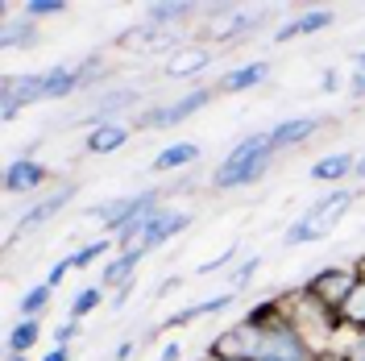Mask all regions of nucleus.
<instances>
[{
    "label": "nucleus",
    "instance_id": "b1692460",
    "mask_svg": "<svg viewBox=\"0 0 365 361\" xmlns=\"http://www.w3.org/2000/svg\"><path fill=\"white\" fill-rule=\"evenodd\" d=\"M137 100H141V91H133V88H116V91H104V96L96 100V113H100V116H108V121H113V113H116V108H133Z\"/></svg>",
    "mask_w": 365,
    "mask_h": 361
},
{
    "label": "nucleus",
    "instance_id": "f3484780",
    "mask_svg": "<svg viewBox=\"0 0 365 361\" xmlns=\"http://www.w3.org/2000/svg\"><path fill=\"white\" fill-rule=\"evenodd\" d=\"M120 146H129V125L120 121H104L88 133V154H116Z\"/></svg>",
    "mask_w": 365,
    "mask_h": 361
},
{
    "label": "nucleus",
    "instance_id": "7ed1b4c3",
    "mask_svg": "<svg viewBox=\"0 0 365 361\" xmlns=\"http://www.w3.org/2000/svg\"><path fill=\"white\" fill-rule=\"evenodd\" d=\"M216 91H220V88H191V91H182L179 100H170V104H162V108L141 113V116H137V129H170V125H182L191 113L207 108V104L216 100Z\"/></svg>",
    "mask_w": 365,
    "mask_h": 361
},
{
    "label": "nucleus",
    "instance_id": "a211bd4d",
    "mask_svg": "<svg viewBox=\"0 0 365 361\" xmlns=\"http://www.w3.org/2000/svg\"><path fill=\"white\" fill-rule=\"evenodd\" d=\"M0 46L4 50H34L38 46V21L29 17H9L0 29Z\"/></svg>",
    "mask_w": 365,
    "mask_h": 361
},
{
    "label": "nucleus",
    "instance_id": "bb28decb",
    "mask_svg": "<svg viewBox=\"0 0 365 361\" xmlns=\"http://www.w3.org/2000/svg\"><path fill=\"white\" fill-rule=\"evenodd\" d=\"M100 303H104V287H83V291L71 299V312H67V316L71 320H83V316H91Z\"/></svg>",
    "mask_w": 365,
    "mask_h": 361
},
{
    "label": "nucleus",
    "instance_id": "473e14b6",
    "mask_svg": "<svg viewBox=\"0 0 365 361\" xmlns=\"http://www.w3.org/2000/svg\"><path fill=\"white\" fill-rule=\"evenodd\" d=\"M129 295H133V283H125V287H116V291H113V299H108V307H113V312H120V307L129 303Z\"/></svg>",
    "mask_w": 365,
    "mask_h": 361
},
{
    "label": "nucleus",
    "instance_id": "ea45409f",
    "mask_svg": "<svg viewBox=\"0 0 365 361\" xmlns=\"http://www.w3.org/2000/svg\"><path fill=\"white\" fill-rule=\"evenodd\" d=\"M353 63H357V71H365V50H353Z\"/></svg>",
    "mask_w": 365,
    "mask_h": 361
},
{
    "label": "nucleus",
    "instance_id": "6e6552de",
    "mask_svg": "<svg viewBox=\"0 0 365 361\" xmlns=\"http://www.w3.org/2000/svg\"><path fill=\"white\" fill-rule=\"evenodd\" d=\"M187 228H191V212H182V208H162V203H158L137 245L150 253V249H158V245H166V241H175V237H179V233H187Z\"/></svg>",
    "mask_w": 365,
    "mask_h": 361
},
{
    "label": "nucleus",
    "instance_id": "39448f33",
    "mask_svg": "<svg viewBox=\"0 0 365 361\" xmlns=\"http://www.w3.org/2000/svg\"><path fill=\"white\" fill-rule=\"evenodd\" d=\"M38 100H46L42 96V71H34V75H9V79L0 83V108H4V121H17L21 108L38 104Z\"/></svg>",
    "mask_w": 365,
    "mask_h": 361
},
{
    "label": "nucleus",
    "instance_id": "4be33fe9",
    "mask_svg": "<svg viewBox=\"0 0 365 361\" xmlns=\"http://www.w3.org/2000/svg\"><path fill=\"white\" fill-rule=\"evenodd\" d=\"M191 13H195V4H187V0L145 4V25H154V29H166V25H175V21H187Z\"/></svg>",
    "mask_w": 365,
    "mask_h": 361
},
{
    "label": "nucleus",
    "instance_id": "f8f14e48",
    "mask_svg": "<svg viewBox=\"0 0 365 361\" xmlns=\"http://www.w3.org/2000/svg\"><path fill=\"white\" fill-rule=\"evenodd\" d=\"M332 9H307V13H299L291 21H282L274 29V42H291V38H307V34H319V29H328L332 25Z\"/></svg>",
    "mask_w": 365,
    "mask_h": 361
},
{
    "label": "nucleus",
    "instance_id": "9d476101",
    "mask_svg": "<svg viewBox=\"0 0 365 361\" xmlns=\"http://www.w3.org/2000/svg\"><path fill=\"white\" fill-rule=\"evenodd\" d=\"M324 129V116H287V121H278L270 129V146L274 154L278 150H291V146H303L312 133H319Z\"/></svg>",
    "mask_w": 365,
    "mask_h": 361
},
{
    "label": "nucleus",
    "instance_id": "423d86ee",
    "mask_svg": "<svg viewBox=\"0 0 365 361\" xmlns=\"http://www.w3.org/2000/svg\"><path fill=\"white\" fill-rule=\"evenodd\" d=\"M266 9H216V17L207 21V29L225 42H237V38H250L266 25Z\"/></svg>",
    "mask_w": 365,
    "mask_h": 361
},
{
    "label": "nucleus",
    "instance_id": "c03bdc74",
    "mask_svg": "<svg viewBox=\"0 0 365 361\" xmlns=\"http://www.w3.org/2000/svg\"><path fill=\"white\" fill-rule=\"evenodd\" d=\"M9 361H29V357H9Z\"/></svg>",
    "mask_w": 365,
    "mask_h": 361
},
{
    "label": "nucleus",
    "instance_id": "a878e982",
    "mask_svg": "<svg viewBox=\"0 0 365 361\" xmlns=\"http://www.w3.org/2000/svg\"><path fill=\"white\" fill-rule=\"evenodd\" d=\"M50 299H54V291H50L46 283L29 287V291H25V299H21V316H25V320H38L46 307H50Z\"/></svg>",
    "mask_w": 365,
    "mask_h": 361
},
{
    "label": "nucleus",
    "instance_id": "20e7f679",
    "mask_svg": "<svg viewBox=\"0 0 365 361\" xmlns=\"http://www.w3.org/2000/svg\"><path fill=\"white\" fill-rule=\"evenodd\" d=\"M361 283V270L357 266H324V270H316L303 287H307V295L312 299H319L324 307H332V312H341V303L353 295V287Z\"/></svg>",
    "mask_w": 365,
    "mask_h": 361
},
{
    "label": "nucleus",
    "instance_id": "f03ea898",
    "mask_svg": "<svg viewBox=\"0 0 365 361\" xmlns=\"http://www.w3.org/2000/svg\"><path fill=\"white\" fill-rule=\"evenodd\" d=\"M357 200V191H349V187H336V191H328L324 200H316L307 212H299V220H291L287 228V245H307V241H324L336 220L344 216V208H353Z\"/></svg>",
    "mask_w": 365,
    "mask_h": 361
},
{
    "label": "nucleus",
    "instance_id": "f704fd0d",
    "mask_svg": "<svg viewBox=\"0 0 365 361\" xmlns=\"http://www.w3.org/2000/svg\"><path fill=\"white\" fill-rule=\"evenodd\" d=\"M349 91H353V100H365V71H357V75L349 79Z\"/></svg>",
    "mask_w": 365,
    "mask_h": 361
},
{
    "label": "nucleus",
    "instance_id": "0eeeda50",
    "mask_svg": "<svg viewBox=\"0 0 365 361\" xmlns=\"http://www.w3.org/2000/svg\"><path fill=\"white\" fill-rule=\"evenodd\" d=\"M75 191H79V183H63L58 191L42 195V200H38V203H34V208H29V212L21 216V220H17V228L9 233V241H17L21 233H34V228L50 225V220H54V216H58V212H63V208H67V203L75 200Z\"/></svg>",
    "mask_w": 365,
    "mask_h": 361
},
{
    "label": "nucleus",
    "instance_id": "58836bf2",
    "mask_svg": "<svg viewBox=\"0 0 365 361\" xmlns=\"http://www.w3.org/2000/svg\"><path fill=\"white\" fill-rule=\"evenodd\" d=\"M182 287V278H166V283H158V295H170V291H179Z\"/></svg>",
    "mask_w": 365,
    "mask_h": 361
},
{
    "label": "nucleus",
    "instance_id": "c85d7f7f",
    "mask_svg": "<svg viewBox=\"0 0 365 361\" xmlns=\"http://www.w3.org/2000/svg\"><path fill=\"white\" fill-rule=\"evenodd\" d=\"M257 270H262V258L253 253V258H245V262H241L237 270L228 274V291L237 295V291H241V287H250V278H253V274H257Z\"/></svg>",
    "mask_w": 365,
    "mask_h": 361
},
{
    "label": "nucleus",
    "instance_id": "e433bc0d",
    "mask_svg": "<svg viewBox=\"0 0 365 361\" xmlns=\"http://www.w3.org/2000/svg\"><path fill=\"white\" fill-rule=\"evenodd\" d=\"M137 353V340H120V345H116V361H129Z\"/></svg>",
    "mask_w": 365,
    "mask_h": 361
},
{
    "label": "nucleus",
    "instance_id": "79ce46f5",
    "mask_svg": "<svg viewBox=\"0 0 365 361\" xmlns=\"http://www.w3.org/2000/svg\"><path fill=\"white\" fill-rule=\"evenodd\" d=\"M319 361H344V357H336V353H324V357H319Z\"/></svg>",
    "mask_w": 365,
    "mask_h": 361
},
{
    "label": "nucleus",
    "instance_id": "ddd939ff",
    "mask_svg": "<svg viewBox=\"0 0 365 361\" xmlns=\"http://www.w3.org/2000/svg\"><path fill=\"white\" fill-rule=\"evenodd\" d=\"M225 307H232V291H220V295H212V299H200V303L182 307L170 320H162V328H187V324H195V320H204V316H216Z\"/></svg>",
    "mask_w": 365,
    "mask_h": 361
},
{
    "label": "nucleus",
    "instance_id": "4468645a",
    "mask_svg": "<svg viewBox=\"0 0 365 361\" xmlns=\"http://www.w3.org/2000/svg\"><path fill=\"white\" fill-rule=\"evenodd\" d=\"M75 91H83L75 63H71V67L58 63V67L42 71V96H46V100H67V96H75Z\"/></svg>",
    "mask_w": 365,
    "mask_h": 361
},
{
    "label": "nucleus",
    "instance_id": "9b49d317",
    "mask_svg": "<svg viewBox=\"0 0 365 361\" xmlns=\"http://www.w3.org/2000/svg\"><path fill=\"white\" fill-rule=\"evenodd\" d=\"M145 258V249L133 245V249H116L113 258L104 262V270H100V278H96V287H104V291H116V287H125V283H133V270L137 262Z\"/></svg>",
    "mask_w": 365,
    "mask_h": 361
},
{
    "label": "nucleus",
    "instance_id": "2eb2a0df",
    "mask_svg": "<svg viewBox=\"0 0 365 361\" xmlns=\"http://www.w3.org/2000/svg\"><path fill=\"white\" fill-rule=\"evenodd\" d=\"M270 79V63L266 59H257V63H245V67H232L220 79V91H228V96H237V91H250L257 88V83H266Z\"/></svg>",
    "mask_w": 365,
    "mask_h": 361
},
{
    "label": "nucleus",
    "instance_id": "37998d69",
    "mask_svg": "<svg viewBox=\"0 0 365 361\" xmlns=\"http://www.w3.org/2000/svg\"><path fill=\"white\" fill-rule=\"evenodd\" d=\"M200 361H220V357H216V353H204V357H200Z\"/></svg>",
    "mask_w": 365,
    "mask_h": 361
},
{
    "label": "nucleus",
    "instance_id": "a19ab883",
    "mask_svg": "<svg viewBox=\"0 0 365 361\" xmlns=\"http://www.w3.org/2000/svg\"><path fill=\"white\" fill-rule=\"evenodd\" d=\"M353 175H357V179H365V154L357 158V171H353Z\"/></svg>",
    "mask_w": 365,
    "mask_h": 361
},
{
    "label": "nucleus",
    "instance_id": "72a5a7b5",
    "mask_svg": "<svg viewBox=\"0 0 365 361\" xmlns=\"http://www.w3.org/2000/svg\"><path fill=\"white\" fill-rule=\"evenodd\" d=\"M319 88H324V91H336V88H341V71L328 67V71H324V79H319Z\"/></svg>",
    "mask_w": 365,
    "mask_h": 361
},
{
    "label": "nucleus",
    "instance_id": "6ab92c4d",
    "mask_svg": "<svg viewBox=\"0 0 365 361\" xmlns=\"http://www.w3.org/2000/svg\"><path fill=\"white\" fill-rule=\"evenodd\" d=\"M357 171V158L353 154H324L319 162H312V179L316 183H341V179H349Z\"/></svg>",
    "mask_w": 365,
    "mask_h": 361
},
{
    "label": "nucleus",
    "instance_id": "4c0bfd02",
    "mask_svg": "<svg viewBox=\"0 0 365 361\" xmlns=\"http://www.w3.org/2000/svg\"><path fill=\"white\" fill-rule=\"evenodd\" d=\"M42 361H71V349H67V345H54V349H50Z\"/></svg>",
    "mask_w": 365,
    "mask_h": 361
},
{
    "label": "nucleus",
    "instance_id": "412c9836",
    "mask_svg": "<svg viewBox=\"0 0 365 361\" xmlns=\"http://www.w3.org/2000/svg\"><path fill=\"white\" fill-rule=\"evenodd\" d=\"M38 340H42V324H38V320H21V324L9 328L4 353H9V357H29V349H34Z\"/></svg>",
    "mask_w": 365,
    "mask_h": 361
},
{
    "label": "nucleus",
    "instance_id": "aec40b11",
    "mask_svg": "<svg viewBox=\"0 0 365 361\" xmlns=\"http://www.w3.org/2000/svg\"><path fill=\"white\" fill-rule=\"evenodd\" d=\"M195 158H200V146L195 141H175V146H162L150 166L162 175V171H182V166H191Z\"/></svg>",
    "mask_w": 365,
    "mask_h": 361
},
{
    "label": "nucleus",
    "instance_id": "dca6fc26",
    "mask_svg": "<svg viewBox=\"0 0 365 361\" xmlns=\"http://www.w3.org/2000/svg\"><path fill=\"white\" fill-rule=\"evenodd\" d=\"M207 63H212V50H207V46H175V59L166 63V75H170V79L200 75Z\"/></svg>",
    "mask_w": 365,
    "mask_h": 361
},
{
    "label": "nucleus",
    "instance_id": "cd10ccee",
    "mask_svg": "<svg viewBox=\"0 0 365 361\" xmlns=\"http://www.w3.org/2000/svg\"><path fill=\"white\" fill-rule=\"evenodd\" d=\"M58 13H67V0H25L21 4V17H29V21H46Z\"/></svg>",
    "mask_w": 365,
    "mask_h": 361
},
{
    "label": "nucleus",
    "instance_id": "1a4fd4ad",
    "mask_svg": "<svg viewBox=\"0 0 365 361\" xmlns=\"http://www.w3.org/2000/svg\"><path fill=\"white\" fill-rule=\"evenodd\" d=\"M50 179V171H46L38 158H13L9 166H4V191L9 195H25V191H38L42 183Z\"/></svg>",
    "mask_w": 365,
    "mask_h": 361
},
{
    "label": "nucleus",
    "instance_id": "5701e85b",
    "mask_svg": "<svg viewBox=\"0 0 365 361\" xmlns=\"http://www.w3.org/2000/svg\"><path fill=\"white\" fill-rule=\"evenodd\" d=\"M341 328H353V332H365V266H361V283L353 287V295L341 303Z\"/></svg>",
    "mask_w": 365,
    "mask_h": 361
},
{
    "label": "nucleus",
    "instance_id": "f257e3e1",
    "mask_svg": "<svg viewBox=\"0 0 365 361\" xmlns=\"http://www.w3.org/2000/svg\"><path fill=\"white\" fill-rule=\"evenodd\" d=\"M270 162H274L270 129L241 137V141L228 150V158L212 171V191H237V187H250V183H257L266 171H270Z\"/></svg>",
    "mask_w": 365,
    "mask_h": 361
},
{
    "label": "nucleus",
    "instance_id": "2f4dec72",
    "mask_svg": "<svg viewBox=\"0 0 365 361\" xmlns=\"http://www.w3.org/2000/svg\"><path fill=\"white\" fill-rule=\"evenodd\" d=\"M75 337H79V320H67V324L54 328V345H71Z\"/></svg>",
    "mask_w": 365,
    "mask_h": 361
},
{
    "label": "nucleus",
    "instance_id": "c9c22d12",
    "mask_svg": "<svg viewBox=\"0 0 365 361\" xmlns=\"http://www.w3.org/2000/svg\"><path fill=\"white\" fill-rule=\"evenodd\" d=\"M182 357V345H175V340H170V345H162V353L154 361H179Z\"/></svg>",
    "mask_w": 365,
    "mask_h": 361
},
{
    "label": "nucleus",
    "instance_id": "393cba45",
    "mask_svg": "<svg viewBox=\"0 0 365 361\" xmlns=\"http://www.w3.org/2000/svg\"><path fill=\"white\" fill-rule=\"evenodd\" d=\"M113 249H116V237H96V241H88L83 249H75V253H71V262H75V270H83V266H91V262L108 258Z\"/></svg>",
    "mask_w": 365,
    "mask_h": 361
},
{
    "label": "nucleus",
    "instance_id": "c756f323",
    "mask_svg": "<svg viewBox=\"0 0 365 361\" xmlns=\"http://www.w3.org/2000/svg\"><path fill=\"white\" fill-rule=\"evenodd\" d=\"M71 270H75V262H71V258L54 262V266H50V274H46V287H50V291H58V287L67 283V274H71Z\"/></svg>",
    "mask_w": 365,
    "mask_h": 361
},
{
    "label": "nucleus",
    "instance_id": "7c9ffc66",
    "mask_svg": "<svg viewBox=\"0 0 365 361\" xmlns=\"http://www.w3.org/2000/svg\"><path fill=\"white\" fill-rule=\"evenodd\" d=\"M237 253H241V249H237V245H228L225 253H216L212 262H204V266H200V274H216V270H225V266L232 262V258H237Z\"/></svg>",
    "mask_w": 365,
    "mask_h": 361
}]
</instances>
